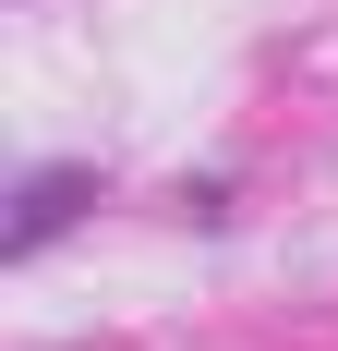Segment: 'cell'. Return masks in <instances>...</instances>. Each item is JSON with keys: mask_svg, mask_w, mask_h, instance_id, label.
Returning a JSON list of instances; mask_svg holds the SVG:
<instances>
[{"mask_svg": "<svg viewBox=\"0 0 338 351\" xmlns=\"http://www.w3.org/2000/svg\"><path fill=\"white\" fill-rule=\"evenodd\" d=\"M85 194H97V170H36V182H25V218H12V254H36Z\"/></svg>", "mask_w": 338, "mask_h": 351, "instance_id": "cell-1", "label": "cell"}]
</instances>
